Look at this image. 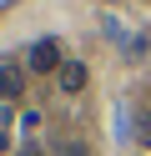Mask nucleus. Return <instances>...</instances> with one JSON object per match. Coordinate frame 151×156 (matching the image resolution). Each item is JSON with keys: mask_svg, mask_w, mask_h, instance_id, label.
Segmentation results:
<instances>
[{"mask_svg": "<svg viewBox=\"0 0 151 156\" xmlns=\"http://www.w3.org/2000/svg\"><path fill=\"white\" fill-rule=\"evenodd\" d=\"M5 146H10V126H0V156H5Z\"/></svg>", "mask_w": 151, "mask_h": 156, "instance_id": "obj_6", "label": "nucleus"}, {"mask_svg": "<svg viewBox=\"0 0 151 156\" xmlns=\"http://www.w3.org/2000/svg\"><path fill=\"white\" fill-rule=\"evenodd\" d=\"M81 86H86V66L66 61V66H60V91H81Z\"/></svg>", "mask_w": 151, "mask_h": 156, "instance_id": "obj_3", "label": "nucleus"}, {"mask_svg": "<svg viewBox=\"0 0 151 156\" xmlns=\"http://www.w3.org/2000/svg\"><path fill=\"white\" fill-rule=\"evenodd\" d=\"M25 91V71L10 61H0V101H15V96Z\"/></svg>", "mask_w": 151, "mask_h": 156, "instance_id": "obj_2", "label": "nucleus"}, {"mask_svg": "<svg viewBox=\"0 0 151 156\" xmlns=\"http://www.w3.org/2000/svg\"><path fill=\"white\" fill-rule=\"evenodd\" d=\"M60 66H66V61H60V45L56 41H40L35 51H30V71H35V76H50V71L60 76Z\"/></svg>", "mask_w": 151, "mask_h": 156, "instance_id": "obj_1", "label": "nucleus"}, {"mask_svg": "<svg viewBox=\"0 0 151 156\" xmlns=\"http://www.w3.org/2000/svg\"><path fill=\"white\" fill-rule=\"evenodd\" d=\"M56 151H60V156H91V146L81 141V136H70V141L60 136V146H56Z\"/></svg>", "mask_w": 151, "mask_h": 156, "instance_id": "obj_4", "label": "nucleus"}, {"mask_svg": "<svg viewBox=\"0 0 151 156\" xmlns=\"http://www.w3.org/2000/svg\"><path fill=\"white\" fill-rule=\"evenodd\" d=\"M136 141H141V146H151V111H141V116H136Z\"/></svg>", "mask_w": 151, "mask_h": 156, "instance_id": "obj_5", "label": "nucleus"}, {"mask_svg": "<svg viewBox=\"0 0 151 156\" xmlns=\"http://www.w3.org/2000/svg\"><path fill=\"white\" fill-rule=\"evenodd\" d=\"M106 5H116V0H106Z\"/></svg>", "mask_w": 151, "mask_h": 156, "instance_id": "obj_8", "label": "nucleus"}, {"mask_svg": "<svg viewBox=\"0 0 151 156\" xmlns=\"http://www.w3.org/2000/svg\"><path fill=\"white\" fill-rule=\"evenodd\" d=\"M0 126H10V111H5V101H0Z\"/></svg>", "mask_w": 151, "mask_h": 156, "instance_id": "obj_7", "label": "nucleus"}]
</instances>
